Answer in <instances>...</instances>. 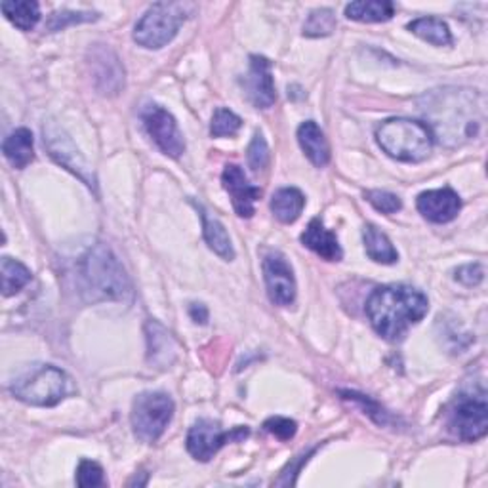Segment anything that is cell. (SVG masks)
Returning a JSON list of instances; mask_svg holds the SVG:
<instances>
[{"label": "cell", "mask_w": 488, "mask_h": 488, "mask_svg": "<svg viewBox=\"0 0 488 488\" xmlns=\"http://www.w3.org/2000/svg\"><path fill=\"white\" fill-rule=\"evenodd\" d=\"M97 19V14L94 12H57L52 15V19L48 22V29L50 31H59L67 27L69 24H86V22H94Z\"/></svg>", "instance_id": "cell-33"}, {"label": "cell", "mask_w": 488, "mask_h": 488, "mask_svg": "<svg viewBox=\"0 0 488 488\" xmlns=\"http://www.w3.org/2000/svg\"><path fill=\"white\" fill-rule=\"evenodd\" d=\"M395 14V5L388 0H359L345 6V15L361 24L388 22Z\"/></svg>", "instance_id": "cell-22"}, {"label": "cell", "mask_w": 488, "mask_h": 488, "mask_svg": "<svg viewBox=\"0 0 488 488\" xmlns=\"http://www.w3.org/2000/svg\"><path fill=\"white\" fill-rule=\"evenodd\" d=\"M106 483L104 479V470H101V465L97 462L92 460H83L78 463L76 470V484L88 488V486H101Z\"/></svg>", "instance_id": "cell-31"}, {"label": "cell", "mask_w": 488, "mask_h": 488, "mask_svg": "<svg viewBox=\"0 0 488 488\" xmlns=\"http://www.w3.org/2000/svg\"><path fill=\"white\" fill-rule=\"evenodd\" d=\"M300 146L317 168L327 167L330 162V146L329 139L324 137V132L319 128L315 120H308L298 128Z\"/></svg>", "instance_id": "cell-18"}, {"label": "cell", "mask_w": 488, "mask_h": 488, "mask_svg": "<svg viewBox=\"0 0 488 488\" xmlns=\"http://www.w3.org/2000/svg\"><path fill=\"white\" fill-rule=\"evenodd\" d=\"M261 269L263 279H266L269 300L275 305H280V308L292 305L296 300V279L289 259L280 252L271 250L263 258Z\"/></svg>", "instance_id": "cell-12"}, {"label": "cell", "mask_w": 488, "mask_h": 488, "mask_svg": "<svg viewBox=\"0 0 488 488\" xmlns=\"http://www.w3.org/2000/svg\"><path fill=\"white\" fill-rule=\"evenodd\" d=\"M3 153L10 165L17 170L29 167L35 158V141L27 128L14 130L3 144Z\"/></svg>", "instance_id": "cell-21"}, {"label": "cell", "mask_w": 488, "mask_h": 488, "mask_svg": "<svg viewBox=\"0 0 488 488\" xmlns=\"http://www.w3.org/2000/svg\"><path fill=\"white\" fill-rule=\"evenodd\" d=\"M92 66L101 67V71H96V83L104 94H118L120 88L125 86V69L120 67L118 57L113 52H96Z\"/></svg>", "instance_id": "cell-19"}, {"label": "cell", "mask_w": 488, "mask_h": 488, "mask_svg": "<svg viewBox=\"0 0 488 488\" xmlns=\"http://www.w3.org/2000/svg\"><path fill=\"white\" fill-rule=\"evenodd\" d=\"M146 334H147V359H149V362L158 366V369H168L178 355L176 340L157 320H147Z\"/></svg>", "instance_id": "cell-16"}, {"label": "cell", "mask_w": 488, "mask_h": 488, "mask_svg": "<svg viewBox=\"0 0 488 488\" xmlns=\"http://www.w3.org/2000/svg\"><path fill=\"white\" fill-rule=\"evenodd\" d=\"M422 111L430 120L427 128L444 146H462L481 134L484 122L483 97L473 90L444 88L423 97Z\"/></svg>", "instance_id": "cell-1"}, {"label": "cell", "mask_w": 488, "mask_h": 488, "mask_svg": "<svg viewBox=\"0 0 488 488\" xmlns=\"http://www.w3.org/2000/svg\"><path fill=\"white\" fill-rule=\"evenodd\" d=\"M383 153L401 162H422L433 151V134L427 125L411 118H390L376 128Z\"/></svg>", "instance_id": "cell-4"}, {"label": "cell", "mask_w": 488, "mask_h": 488, "mask_svg": "<svg viewBox=\"0 0 488 488\" xmlns=\"http://www.w3.org/2000/svg\"><path fill=\"white\" fill-rule=\"evenodd\" d=\"M221 183H223V189H226L231 197L237 216L252 218L256 200H259L261 197V189L252 186L247 174H244V170L237 165L226 167V170H223L221 174Z\"/></svg>", "instance_id": "cell-14"}, {"label": "cell", "mask_w": 488, "mask_h": 488, "mask_svg": "<svg viewBox=\"0 0 488 488\" xmlns=\"http://www.w3.org/2000/svg\"><path fill=\"white\" fill-rule=\"evenodd\" d=\"M174 416V401L162 391H146L134 399L132 404V430L141 442H157L167 432Z\"/></svg>", "instance_id": "cell-6"}, {"label": "cell", "mask_w": 488, "mask_h": 488, "mask_svg": "<svg viewBox=\"0 0 488 488\" xmlns=\"http://www.w3.org/2000/svg\"><path fill=\"white\" fill-rule=\"evenodd\" d=\"M193 8L188 3H155L137 22L134 40L147 50L167 46L191 15Z\"/></svg>", "instance_id": "cell-5"}, {"label": "cell", "mask_w": 488, "mask_h": 488, "mask_svg": "<svg viewBox=\"0 0 488 488\" xmlns=\"http://www.w3.org/2000/svg\"><path fill=\"white\" fill-rule=\"evenodd\" d=\"M247 158H249V167L252 170H263L268 165H269V147L266 144V139H263V134L261 132H256L254 137H252V144L249 146V153H247Z\"/></svg>", "instance_id": "cell-30"}, {"label": "cell", "mask_w": 488, "mask_h": 488, "mask_svg": "<svg viewBox=\"0 0 488 488\" xmlns=\"http://www.w3.org/2000/svg\"><path fill=\"white\" fill-rule=\"evenodd\" d=\"M43 136H45V147L57 165H61L69 172H73L75 176H78L88 188L96 189V178L92 174V168L88 167L85 157L80 155L78 147L75 146V141L66 134V130L59 128L56 122L50 120V122H45Z\"/></svg>", "instance_id": "cell-10"}, {"label": "cell", "mask_w": 488, "mask_h": 488, "mask_svg": "<svg viewBox=\"0 0 488 488\" xmlns=\"http://www.w3.org/2000/svg\"><path fill=\"white\" fill-rule=\"evenodd\" d=\"M301 242L303 247H308L310 250H313L317 256L327 261H340L343 258L336 233L324 228L322 219L319 218H313L310 221L308 229L301 233Z\"/></svg>", "instance_id": "cell-17"}, {"label": "cell", "mask_w": 488, "mask_h": 488, "mask_svg": "<svg viewBox=\"0 0 488 488\" xmlns=\"http://www.w3.org/2000/svg\"><path fill=\"white\" fill-rule=\"evenodd\" d=\"M69 378L57 369V366L46 364L33 371L31 374L19 378L12 383V395L33 406H56L67 395Z\"/></svg>", "instance_id": "cell-7"}, {"label": "cell", "mask_w": 488, "mask_h": 488, "mask_svg": "<svg viewBox=\"0 0 488 488\" xmlns=\"http://www.w3.org/2000/svg\"><path fill=\"white\" fill-rule=\"evenodd\" d=\"M449 430L462 441L475 442L488 432V404L484 391L460 393L449 409Z\"/></svg>", "instance_id": "cell-8"}, {"label": "cell", "mask_w": 488, "mask_h": 488, "mask_svg": "<svg viewBox=\"0 0 488 488\" xmlns=\"http://www.w3.org/2000/svg\"><path fill=\"white\" fill-rule=\"evenodd\" d=\"M409 31H412L416 36H420L425 43L433 46H451L452 35L449 25H446L439 17H420L409 24Z\"/></svg>", "instance_id": "cell-25"}, {"label": "cell", "mask_w": 488, "mask_h": 488, "mask_svg": "<svg viewBox=\"0 0 488 488\" xmlns=\"http://www.w3.org/2000/svg\"><path fill=\"white\" fill-rule=\"evenodd\" d=\"M242 127V120L239 115L233 111L219 107L214 111L212 125H210V134L214 137H226V136H235Z\"/></svg>", "instance_id": "cell-29"}, {"label": "cell", "mask_w": 488, "mask_h": 488, "mask_svg": "<svg viewBox=\"0 0 488 488\" xmlns=\"http://www.w3.org/2000/svg\"><path fill=\"white\" fill-rule=\"evenodd\" d=\"M189 315H191V319H193L195 322L207 324V320H208V310H207V305H202V303H191Z\"/></svg>", "instance_id": "cell-37"}, {"label": "cell", "mask_w": 488, "mask_h": 488, "mask_svg": "<svg viewBox=\"0 0 488 488\" xmlns=\"http://www.w3.org/2000/svg\"><path fill=\"white\" fill-rule=\"evenodd\" d=\"M366 200L381 214H397L402 208L401 198L390 191H369L366 193Z\"/></svg>", "instance_id": "cell-32"}, {"label": "cell", "mask_w": 488, "mask_h": 488, "mask_svg": "<svg viewBox=\"0 0 488 488\" xmlns=\"http://www.w3.org/2000/svg\"><path fill=\"white\" fill-rule=\"evenodd\" d=\"M416 207L427 221L449 223L460 214L462 200L454 189L442 188V189L423 191L416 200Z\"/></svg>", "instance_id": "cell-15"}, {"label": "cell", "mask_w": 488, "mask_h": 488, "mask_svg": "<svg viewBox=\"0 0 488 488\" xmlns=\"http://www.w3.org/2000/svg\"><path fill=\"white\" fill-rule=\"evenodd\" d=\"M263 430L273 433L280 441H289L296 435L298 432V423L290 418H282V416H273L266 423H263Z\"/></svg>", "instance_id": "cell-35"}, {"label": "cell", "mask_w": 488, "mask_h": 488, "mask_svg": "<svg viewBox=\"0 0 488 488\" xmlns=\"http://www.w3.org/2000/svg\"><path fill=\"white\" fill-rule=\"evenodd\" d=\"M195 208L200 212L202 235H205V240L210 247V250H214L221 259L231 261L235 258V250H233V244L226 228H223V223L218 218H212L200 205H195Z\"/></svg>", "instance_id": "cell-20"}, {"label": "cell", "mask_w": 488, "mask_h": 488, "mask_svg": "<svg viewBox=\"0 0 488 488\" xmlns=\"http://www.w3.org/2000/svg\"><path fill=\"white\" fill-rule=\"evenodd\" d=\"M242 88L247 92L250 104L258 109H269L275 99V85L271 75V61L263 56L250 57V69L242 78Z\"/></svg>", "instance_id": "cell-13"}, {"label": "cell", "mask_w": 488, "mask_h": 488, "mask_svg": "<svg viewBox=\"0 0 488 488\" xmlns=\"http://www.w3.org/2000/svg\"><path fill=\"white\" fill-rule=\"evenodd\" d=\"M0 271H3V294L5 296L17 294L31 280V271L24 266V263L12 259L8 256L0 261Z\"/></svg>", "instance_id": "cell-27"}, {"label": "cell", "mask_w": 488, "mask_h": 488, "mask_svg": "<svg viewBox=\"0 0 488 488\" xmlns=\"http://www.w3.org/2000/svg\"><path fill=\"white\" fill-rule=\"evenodd\" d=\"M336 31V15L330 8L313 10L303 25V35L310 38L329 36Z\"/></svg>", "instance_id": "cell-28"}, {"label": "cell", "mask_w": 488, "mask_h": 488, "mask_svg": "<svg viewBox=\"0 0 488 488\" xmlns=\"http://www.w3.org/2000/svg\"><path fill=\"white\" fill-rule=\"evenodd\" d=\"M430 311L425 294L406 287V284H388L378 287L366 301V315L372 329L385 340L399 341Z\"/></svg>", "instance_id": "cell-2"}, {"label": "cell", "mask_w": 488, "mask_h": 488, "mask_svg": "<svg viewBox=\"0 0 488 488\" xmlns=\"http://www.w3.org/2000/svg\"><path fill=\"white\" fill-rule=\"evenodd\" d=\"M454 279L462 282L463 287H477L484 279V266L483 263H467V266L456 269Z\"/></svg>", "instance_id": "cell-36"}, {"label": "cell", "mask_w": 488, "mask_h": 488, "mask_svg": "<svg viewBox=\"0 0 488 488\" xmlns=\"http://www.w3.org/2000/svg\"><path fill=\"white\" fill-rule=\"evenodd\" d=\"M341 397L345 401H353L357 404H361L362 409H364V414H369L371 418H374L378 423H388L390 416L388 412H385L381 406L378 402H374L371 397H366V395H361V393H355V391H341Z\"/></svg>", "instance_id": "cell-34"}, {"label": "cell", "mask_w": 488, "mask_h": 488, "mask_svg": "<svg viewBox=\"0 0 488 488\" xmlns=\"http://www.w3.org/2000/svg\"><path fill=\"white\" fill-rule=\"evenodd\" d=\"M362 239H364V250L369 254L371 259L376 263H383V266H391L397 263L399 254L388 235L381 233L376 226H366L362 229Z\"/></svg>", "instance_id": "cell-23"}, {"label": "cell", "mask_w": 488, "mask_h": 488, "mask_svg": "<svg viewBox=\"0 0 488 488\" xmlns=\"http://www.w3.org/2000/svg\"><path fill=\"white\" fill-rule=\"evenodd\" d=\"M0 8L8 22L22 31H31L40 19V8L33 0H5Z\"/></svg>", "instance_id": "cell-26"}, {"label": "cell", "mask_w": 488, "mask_h": 488, "mask_svg": "<svg viewBox=\"0 0 488 488\" xmlns=\"http://www.w3.org/2000/svg\"><path fill=\"white\" fill-rule=\"evenodd\" d=\"M250 435L247 425L223 430L219 422L198 420L193 423L188 435V451L198 462L212 460L228 442H239Z\"/></svg>", "instance_id": "cell-9"}, {"label": "cell", "mask_w": 488, "mask_h": 488, "mask_svg": "<svg viewBox=\"0 0 488 488\" xmlns=\"http://www.w3.org/2000/svg\"><path fill=\"white\" fill-rule=\"evenodd\" d=\"M76 287L86 301H122L132 294L125 268L106 244H94L76 261Z\"/></svg>", "instance_id": "cell-3"}, {"label": "cell", "mask_w": 488, "mask_h": 488, "mask_svg": "<svg viewBox=\"0 0 488 488\" xmlns=\"http://www.w3.org/2000/svg\"><path fill=\"white\" fill-rule=\"evenodd\" d=\"M141 120H144L147 134L162 153L178 158L186 151V141H183L178 122L167 109L149 104L141 111Z\"/></svg>", "instance_id": "cell-11"}, {"label": "cell", "mask_w": 488, "mask_h": 488, "mask_svg": "<svg viewBox=\"0 0 488 488\" xmlns=\"http://www.w3.org/2000/svg\"><path fill=\"white\" fill-rule=\"evenodd\" d=\"M305 207V197L296 188H282L271 198V212L282 223H294Z\"/></svg>", "instance_id": "cell-24"}]
</instances>
